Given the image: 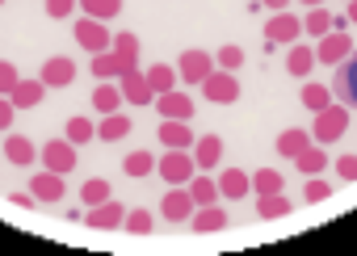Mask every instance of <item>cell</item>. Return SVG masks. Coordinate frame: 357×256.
Returning a JSON list of instances; mask_svg holds the SVG:
<instances>
[{"mask_svg":"<svg viewBox=\"0 0 357 256\" xmlns=\"http://www.w3.org/2000/svg\"><path fill=\"white\" fill-rule=\"evenodd\" d=\"M344 130H349V110L344 105H324L311 122V143H340Z\"/></svg>","mask_w":357,"mask_h":256,"instance_id":"obj_1","label":"cell"},{"mask_svg":"<svg viewBox=\"0 0 357 256\" xmlns=\"http://www.w3.org/2000/svg\"><path fill=\"white\" fill-rule=\"evenodd\" d=\"M155 172H160L168 185H185V181L198 172V164H194V156H190L185 147H168V151L155 160Z\"/></svg>","mask_w":357,"mask_h":256,"instance_id":"obj_2","label":"cell"},{"mask_svg":"<svg viewBox=\"0 0 357 256\" xmlns=\"http://www.w3.org/2000/svg\"><path fill=\"white\" fill-rule=\"evenodd\" d=\"M298 34H303V22H298L294 13H273V17L265 22V51L273 55V47L298 43Z\"/></svg>","mask_w":357,"mask_h":256,"instance_id":"obj_3","label":"cell"},{"mask_svg":"<svg viewBox=\"0 0 357 256\" xmlns=\"http://www.w3.org/2000/svg\"><path fill=\"white\" fill-rule=\"evenodd\" d=\"M202 93H206V101H215V105H231V101H240V80H236V72H211L206 80H202Z\"/></svg>","mask_w":357,"mask_h":256,"instance_id":"obj_4","label":"cell"},{"mask_svg":"<svg viewBox=\"0 0 357 256\" xmlns=\"http://www.w3.org/2000/svg\"><path fill=\"white\" fill-rule=\"evenodd\" d=\"M211 72H215V55L206 51H181V59H176V76L185 84H202Z\"/></svg>","mask_w":357,"mask_h":256,"instance_id":"obj_5","label":"cell"},{"mask_svg":"<svg viewBox=\"0 0 357 256\" xmlns=\"http://www.w3.org/2000/svg\"><path fill=\"white\" fill-rule=\"evenodd\" d=\"M151 105L160 110V118H176V122H190V118H194V101H190V93H181V89L155 93Z\"/></svg>","mask_w":357,"mask_h":256,"instance_id":"obj_6","label":"cell"},{"mask_svg":"<svg viewBox=\"0 0 357 256\" xmlns=\"http://www.w3.org/2000/svg\"><path fill=\"white\" fill-rule=\"evenodd\" d=\"M349 55H353V43H349L344 30H328V34L319 38V47H315V63H328V68H336V63L349 59Z\"/></svg>","mask_w":357,"mask_h":256,"instance_id":"obj_7","label":"cell"},{"mask_svg":"<svg viewBox=\"0 0 357 256\" xmlns=\"http://www.w3.org/2000/svg\"><path fill=\"white\" fill-rule=\"evenodd\" d=\"M43 168L68 176V172L76 168V143H68V139H51V143H43Z\"/></svg>","mask_w":357,"mask_h":256,"instance_id":"obj_8","label":"cell"},{"mask_svg":"<svg viewBox=\"0 0 357 256\" xmlns=\"http://www.w3.org/2000/svg\"><path fill=\"white\" fill-rule=\"evenodd\" d=\"M109 30H105V22H97V17H80L76 22V43L89 51V55H97V51H109Z\"/></svg>","mask_w":357,"mask_h":256,"instance_id":"obj_9","label":"cell"},{"mask_svg":"<svg viewBox=\"0 0 357 256\" xmlns=\"http://www.w3.org/2000/svg\"><path fill=\"white\" fill-rule=\"evenodd\" d=\"M332 93L340 97V105H353V110H357V55H349V59H340V63H336Z\"/></svg>","mask_w":357,"mask_h":256,"instance_id":"obj_10","label":"cell"},{"mask_svg":"<svg viewBox=\"0 0 357 256\" xmlns=\"http://www.w3.org/2000/svg\"><path fill=\"white\" fill-rule=\"evenodd\" d=\"M38 80H43L47 89H68V84L76 80V63H72L68 55H51V59L43 63V72H38Z\"/></svg>","mask_w":357,"mask_h":256,"instance_id":"obj_11","label":"cell"},{"mask_svg":"<svg viewBox=\"0 0 357 256\" xmlns=\"http://www.w3.org/2000/svg\"><path fill=\"white\" fill-rule=\"evenodd\" d=\"M122 214H126V206H118L114 197H105L101 206H89L84 223H89L93 231H114V227H122Z\"/></svg>","mask_w":357,"mask_h":256,"instance_id":"obj_12","label":"cell"},{"mask_svg":"<svg viewBox=\"0 0 357 256\" xmlns=\"http://www.w3.org/2000/svg\"><path fill=\"white\" fill-rule=\"evenodd\" d=\"M118 80H122V84H118V89H122V101H130V105H151L155 93H151V84H147V76H143L139 68L126 72V76H118Z\"/></svg>","mask_w":357,"mask_h":256,"instance_id":"obj_13","label":"cell"},{"mask_svg":"<svg viewBox=\"0 0 357 256\" xmlns=\"http://www.w3.org/2000/svg\"><path fill=\"white\" fill-rule=\"evenodd\" d=\"M30 193L38 197V202H63V193H68V185H63V176L59 172H51V168H43L34 181H30Z\"/></svg>","mask_w":357,"mask_h":256,"instance_id":"obj_14","label":"cell"},{"mask_svg":"<svg viewBox=\"0 0 357 256\" xmlns=\"http://www.w3.org/2000/svg\"><path fill=\"white\" fill-rule=\"evenodd\" d=\"M109 51L118 55V63H122V76L139 68V38H135L130 30H122V34H114V38H109Z\"/></svg>","mask_w":357,"mask_h":256,"instance_id":"obj_15","label":"cell"},{"mask_svg":"<svg viewBox=\"0 0 357 256\" xmlns=\"http://www.w3.org/2000/svg\"><path fill=\"white\" fill-rule=\"evenodd\" d=\"M190 156H194V164H198L202 172H211V168L223 160V139H219V135H202V139H194V151H190Z\"/></svg>","mask_w":357,"mask_h":256,"instance_id":"obj_16","label":"cell"},{"mask_svg":"<svg viewBox=\"0 0 357 256\" xmlns=\"http://www.w3.org/2000/svg\"><path fill=\"white\" fill-rule=\"evenodd\" d=\"M190 227H194L198 235L223 231V227H227V210H219L215 202H211V206H194V214H190Z\"/></svg>","mask_w":357,"mask_h":256,"instance_id":"obj_17","label":"cell"},{"mask_svg":"<svg viewBox=\"0 0 357 256\" xmlns=\"http://www.w3.org/2000/svg\"><path fill=\"white\" fill-rule=\"evenodd\" d=\"M160 210H164L168 223H190V214H194V197H190V189H172V193L160 202Z\"/></svg>","mask_w":357,"mask_h":256,"instance_id":"obj_18","label":"cell"},{"mask_svg":"<svg viewBox=\"0 0 357 256\" xmlns=\"http://www.w3.org/2000/svg\"><path fill=\"white\" fill-rule=\"evenodd\" d=\"M160 143H164V147H194V130H190V122L164 118V122H160Z\"/></svg>","mask_w":357,"mask_h":256,"instance_id":"obj_19","label":"cell"},{"mask_svg":"<svg viewBox=\"0 0 357 256\" xmlns=\"http://www.w3.org/2000/svg\"><path fill=\"white\" fill-rule=\"evenodd\" d=\"M43 93H47L43 80H17L13 93H9V101H13V110H34L43 101Z\"/></svg>","mask_w":357,"mask_h":256,"instance_id":"obj_20","label":"cell"},{"mask_svg":"<svg viewBox=\"0 0 357 256\" xmlns=\"http://www.w3.org/2000/svg\"><path fill=\"white\" fill-rule=\"evenodd\" d=\"M248 189H252V176H248V172H240V168H227V172H219V197H231V202H240Z\"/></svg>","mask_w":357,"mask_h":256,"instance_id":"obj_21","label":"cell"},{"mask_svg":"<svg viewBox=\"0 0 357 256\" xmlns=\"http://www.w3.org/2000/svg\"><path fill=\"white\" fill-rule=\"evenodd\" d=\"M5 156H9V164H17V168H30L38 151H34V143H30L26 135H9V139H5Z\"/></svg>","mask_w":357,"mask_h":256,"instance_id":"obj_22","label":"cell"},{"mask_svg":"<svg viewBox=\"0 0 357 256\" xmlns=\"http://www.w3.org/2000/svg\"><path fill=\"white\" fill-rule=\"evenodd\" d=\"M294 168H298L303 176H315V172H324V168H328V151H324V147H311V143H307V147H303V151L294 156Z\"/></svg>","mask_w":357,"mask_h":256,"instance_id":"obj_23","label":"cell"},{"mask_svg":"<svg viewBox=\"0 0 357 256\" xmlns=\"http://www.w3.org/2000/svg\"><path fill=\"white\" fill-rule=\"evenodd\" d=\"M311 68H315V51L303 47V43H294L290 55H286V72L290 76H311Z\"/></svg>","mask_w":357,"mask_h":256,"instance_id":"obj_24","label":"cell"},{"mask_svg":"<svg viewBox=\"0 0 357 256\" xmlns=\"http://www.w3.org/2000/svg\"><path fill=\"white\" fill-rule=\"evenodd\" d=\"M97 135H101L105 143H114V139H126V135H130V118H126V114H118V110H114V114H101V126H97Z\"/></svg>","mask_w":357,"mask_h":256,"instance_id":"obj_25","label":"cell"},{"mask_svg":"<svg viewBox=\"0 0 357 256\" xmlns=\"http://www.w3.org/2000/svg\"><path fill=\"white\" fill-rule=\"evenodd\" d=\"M122 105V89L118 84H109V80H101L97 89H93V110H101V114H114Z\"/></svg>","mask_w":357,"mask_h":256,"instance_id":"obj_26","label":"cell"},{"mask_svg":"<svg viewBox=\"0 0 357 256\" xmlns=\"http://www.w3.org/2000/svg\"><path fill=\"white\" fill-rule=\"evenodd\" d=\"M76 9H84V17H97V22H109L122 13V0H76Z\"/></svg>","mask_w":357,"mask_h":256,"instance_id":"obj_27","label":"cell"},{"mask_svg":"<svg viewBox=\"0 0 357 256\" xmlns=\"http://www.w3.org/2000/svg\"><path fill=\"white\" fill-rule=\"evenodd\" d=\"M307 143H311V135H307V130H298V126H290V130H282V135H278V151H282L286 160H294Z\"/></svg>","mask_w":357,"mask_h":256,"instance_id":"obj_28","label":"cell"},{"mask_svg":"<svg viewBox=\"0 0 357 256\" xmlns=\"http://www.w3.org/2000/svg\"><path fill=\"white\" fill-rule=\"evenodd\" d=\"M185 185H190V197H194V206H211V202L219 197V181H211V176H190Z\"/></svg>","mask_w":357,"mask_h":256,"instance_id":"obj_29","label":"cell"},{"mask_svg":"<svg viewBox=\"0 0 357 256\" xmlns=\"http://www.w3.org/2000/svg\"><path fill=\"white\" fill-rule=\"evenodd\" d=\"M257 214H261V218H286V214H290V202H286L282 193H261V197H257Z\"/></svg>","mask_w":357,"mask_h":256,"instance_id":"obj_30","label":"cell"},{"mask_svg":"<svg viewBox=\"0 0 357 256\" xmlns=\"http://www.w3.org/2000/svg\"><path fill=\"white\" fill-rule=\"evenodd\" d=\"M122 172H126V176H147V172H155V156H151V151H130V156L122 160Z\"/></svg>","mask_w":357,"mask_h":256,"instance_id":"obj_31","label":"cell"},{"mask_svg":"<svg viewBox=\"0 0 357 256\" xmlns=\"http://www.w3.org/2000/svg\"><path fill=\"white\" fill-rule=\"evenodd\" d=\"M105 197H114L105 176H93V181H84V185H80V202H84V206H101Z\"/></svg>","mask_w":357,"mask_h":256,"instance_id":"obj_32","label":"cell"},{"mask_svg":"<svg viewBox=\"0 0 357 256\" xmlns=\"http://www.w3.org/2000/svg\"><path fill=\"white\" fill-rule=\"evenodd\" d=\"M93 76H101V80H114V76H122V63H118V55H114V51H97V55H93Z\"/></svg>","mask_w":357,"mask_h":256,"instance_id":"obj_33","label":"cell"},{"mask_svg":"<svg viewBox=\"0 0 357 256\" xmlns=\"http://www.w3.org/2000/svg\"><path fill=\"white\" fill-rule=\"evenodd\" d=\"M143 76H147V84H151V93H168V89H172V80H176L168 63H151V68H147Z\"/></svg>","mask_w":357,"mask_h":256,"instance_id":"obj_34","label":"cell"},{"mask_svg":"<svg viewBox=\"0 0 357 256\" xmlns=\"http://www.w3.org/2000/svg\"><path fill=\"white\" fill-rule=\"evenodd\" d=\"M303 105L319 114L324 105H332V89L328 84H303Z\"/></svg>","mask_w":357,"mask_h":256,"instance_id":"obj_35","label":"cell"},{"mask_svg":"<svg viewBox=\"0 0 357 256\" xmlns=\"http://www.w3.org/2000/svg\"><path fill=\"white\" fill-rule=\"evenodd\" d=\"M328 30H332V13L319 9V5H311V13H307V34H311V38H324Z\"/></svg>","mask_w":357,"mask_h":256,"instance_id":"obj_36","label":"cell"},{"mask_svg":"<svg viewBox=\"0 0 357 256\" xmlns=\"http://www.w3.org/2000/svg\"><path fill=\"white\" fill-rule=\"evenodd\" d=\"M97 139V126L89 118H68V143H93Z\"/></svg>","mask_w":357,"mask_h":256,"instance_id":"obj_37","label":"cell"},{"mask_svg":"<svg viewBox=\"0 0 357 256\" xmlns=\"http://www.w3.org/2000/svg\"><path fill=\"white\" fill-rule=\"evenodd\" d=\"M252 189H257V197L261 193H282V172H273V168L252 172Z\"/></svg>","mask_w":357,"mask_h":256,"instance_id":"obj_38","label":"cell"},{"mask_svg":"<svg viewBox=\"0 0 357 256\" xmlns=\"http://www.w3.org/2000/svg\"><path fill=\"white\" fill-rule=\"evenodd\" d=\"M328 197H332V185H328L319 172L303 181V202H328Z\"/></svg>","mask_w":357,"mask_h":256,"instance_id":"obj_39","label":"cell"},{"mask_svg":"<svg viewBox=\"0 0 357 256\" xmlns=\"http://www.w3.org/2000/svg\"><path fill=\"white\" fill-rule=\"evenodd\" d=\"M122 227H126L130 235H147L155 223H151V214H147V210H126V214H122Z\"/></svg>","mask_w":357,"mask_h":256,"instance_id":"obj_40","label":"cell"},{"mask_svg":"<svg viewBox=\"0 0 357 256\" xmlns=\"http://www.w3.org/2000/svg\"><path fill=\"white\" fill-rule=\"evenodd\" d=\"M215 63H219L223 72H240V68H244V51H240V47H219Z\"/></svg>","mask_w":357,"mask_h":256,"instance_id":"obj_41","label":"cell"},{"mask_svg":"<svg viewBox=\"0 0 357 256\" xmlns=\"http://www.w3.org/2000/svg\"><path fill=\"white\" fill-rule=\"evenodd\" d=\"M17 80H22V76H17V68H13L9 59H0V97H9Z\"/></svg>","mask_w":357,"mask_h":256,"instance_id":"obj_42","label":"cell"},{"mask_svg":"<svg viewBox=\"0 0 357 256\" xmlns=\"http://www.w3.org/2000/svg\"><path fill=\"white\" fill-rule=\"evenodd\" d=\"M336 176L340 181H357V156H336Z\"/></svg>","mask_w":357,"mask_h":256,"instance_id":"obj_43","label":"cell"},{"mask_svg":"<svg viewBox=\"0 0 357 256\" xmlns=\"http://www.w3.org/2000/svg\"><path fill=\"white\" fill-rule=\"evenodd\" d=\"M72 9H76V0H47V13H51L55 22H63V17H72Z\"/></svg>","mask_w":357,"mask_h":256,"instance_id":"obj_44","label":"cell"},{"mask_svg":"<svg viewBox=\"0 0 357 256\" xmlns=\"http://www.w3.org/2000/svg\"><path fill=\"white\" fill-rule=\"evenodd\" d=\"M13 114H17L13 101H9V97H0V130H9V126H13Z\"/></svg>","mask_w":357,"mask_h":256,"instance_id":"obj_45","label":"cell"},{"mask_svg":"<svg viewBox=\"0 0 357 256\" xmlns=\"http://www.w3.org/2000/svg\"><path fill=\"white\" fill-rule=\"evenodd\" d=\"M9 202H13V206H22V210H34V206H38V197H34V193H9Z\"/></svg>","mask_w":357,"mask_h":256,"instance_id":"obj_46","label":"cell"},{"mask_svg":"<svg viewBox=\"0 0 357 256\" xmlns=\"http://www.w3.org/2000/svg\"><path fill=\"white\" fill-rule=\"evenodd\" d=\"M286 5H290V0H261V9H278V13H282Z\"/></svg>","mask_w":357,"mask_h":256,"instance_id":"obj_47","label":"cell"},{"mask_svg":"<svg viewBox=\"0 0 357 256\" xmlns=\"http://www.w3.org/2000/svg\"><path fill=\"white\" fill-rule=\"evenodd\" d=\"M349 22H357V0H349Z\"/></svg>","mask_w":357,"mask_h":256,"instance_id":"obj_48","label":"cell"},{"mask_svg":"<svg viewBox=\"0 0 357 256\" xmlns=\"http://www.w3.org/2000/svg\"><path fill=\"white\" fill-rule=\"evenodd\" d=\"M303 5H324V0H303Z\"/></svg>","mask_w":357,"mask_h":256,"instance_id":"obj_49","label":"cell"}]
</instances>
